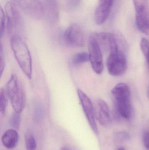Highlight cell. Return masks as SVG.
<instances>
[{
	"instance_id": "obj_13",
	"label": "cell",
	"mask_w": 149,
	"mask_h": 150,
	"mask_svg": "<svg viewBox=\"0 0 149 150\" xmlns=\"http://www.w3.org/2000/svg\"><path fill=\"white\" fill-rule=\"evenodd\" d=\"M136 24L138 30L143 33L149 34V10L136 13Z\"/></svg>"
},
{
	"instance_id": "obj_26",
	"label": "cell",
	"mask_w": 149,
	"mask_h": 150,
	"mask_svg": "<svg viewBox=\"0 0 149 150\" xmlns=\"http://www.w3.org/2000/svg\"><path fill=\"white\" fill-rule=\"evenodd\" d=\"M80 0H68L69 4L73 8L78 7L80 3Z\"/></svg>"
},
{
	"instance_id": "obj_9",
	"label": "cell",
	"mask_w": 149,
	"mask_h": 150,
	"mask_svg": "<svg viewBox=\"0 0 149 150\" xmlns=\"http://www.w3.org/2000/svg\"><path fill=\"white\" fill-rule=\"evenodd\" d=\"M6 26L8 33H11L16 30L21 22V15L18 8L11 2H8L4 7Z\"/></svg>"
},
{
	"instance_id": "obj_28",
	"label": "cell",
	"mask_w": 149,
	"mask_h": 150,
	"mask_svg": "<svg viewBox=\"0 0 149 150\" xmlns=\"http://www.w3.org/2000/svg\"><path fill=\"white\" fill-rule=\"evenodd\" d=\"M71 150L70 149L68 148H66V147H63L61 148V150Z\"/></svg>"
},
{
	"instance_id": "obj_3",
	"label": "cell",
	"mask_w": 149,
	"mask_h": 150,
	"mask_svg": "<svg viewBox=\"0 0 149 150\" xmlns=\"http://www.w3.org/2000/svg\"><path fill=\"white\" fill-rule=\"evenodd\" d=\"M6 92L15 112L21 113L25 108L26 97L22 83L15 74L7 83Z\"/></svg>"
},
{
	"instance_id": "obj_20",
	"label": "cell",
	"mask_w": 149,
	"mask_h": 150,
	"mask_svg": "<svg viewBox=\"0 0 149 150\" xmlns=\"http://www.w3.org/2000/svg\"><path fill=\"white\" fill-rule=\"evenodd\" d=\"M25 145L27 150H35L37 148L36 142L33 136L29 134L25 137Z\"/></svg>"
},
{
	"instance_id": "obj_6",
	"label": "cell",
	"mask_w": 149,
	"mask_h": 150,
	"mask_svg": "<svg viewBox=\"0 0 149 150\" xmlns=\"http://www.w3.org/2000/svg\"><path fill=\"white\" fill-rule=\"evenodd\" d=\"M88 51L89 59L93 69L97 74H101L104 69L102 50L92 36L88 40Z\"/></svg>"
},
{
	"instance_id": "obj_23",
	"label": "cell",
	"mask_w": 149,
	"mask_h": 150,
	"mask_svg": "<svg viewBox=\"0 0 149 150\" xmlns=\"http://www.w3.org/2000/svg\"><path fill=\"white\" fill-rule=\"evenodd\" d=\"M115 137L120 141H128L130 139V136L127 132L125 131H118L115 133Z\"/></svg>"
},
{
	"instance_id": "obj_2",
	"label": "cell",
	"mask_w": 149,
	"mask_h": 150,
	"mask_svg": "<svg viewBox=\"0 0 149 150\" xmlns=\"http://www.w3.org/2000/svg\"><path fill=\"white\" fill-rule=\"evenodd\" d=\"M112 95L118 114L126 120H129L132 115L131 91L125 83H119L112 91Z\"/></svg>"
},
{
	"instance_id": "obj_12",
	"label": "cell",
	"mask_w": 149,
	"mask_h": 150,
	"mask_svg": "<svg viewBox=\"0 0 149 150\" xmlns=\"http://www.w3.org/2000/svg\"><path fill=\"white\" fill-rule=\"evenodd\" d=\"M97 118L103 127H108L112 124L108 105L102 99H99L97 101Z\"/></svg>"
},
{
	"instance_id": "obj_19",
	"label": "cell",
	"mask_w": 149,
	"mask_h": 150,
	"mask_svg": "<svg viewBox=\"0 0 149 150\" xmlns=\"http://www.w3.org/2000/svg\"><path fill=\"white\" fill-rule=\"evenodd\" d=\"M10 123L11 127L17 129L19 128L21 124V115L20 113L15 112L10 117Z\"/></svg>"
},
{
	"instance_id": "obj_30",
	"label": "cell",
	"mask_w": 149,
	"mask_h": 150,
	"mask_svg": "<svg viewBox=\"0 0 149 150\" xmlns=\"http://www.w3.org/2000/svg\"><path fill=\"white\" fill-rule=\"evenodd\" d=\"M148 98H149V87L148 89Z\"/></svg>"
},
{
	"instance_id": "obj_24",
	"label": "cell",
	"mask_w": 149,
	"mask_h": 150,
	"mask_svg": "<svg viewBox=\"0 0 149 150\" xmlns=\"http://www.w3.org/2000/svg\"><path fill=\"white\" fill-rule=\"evenodd\" d=\"M141 47L143 53L146 57L149 52V41L148 39L143 38L141 43Z\"/></svg>"
},
{
	"instance_id": "obj_29",
	"label": "cell",
	"mask_w": 149,
	"mask_h": 150,
	"mask_svg": "<svg viewBox=\"0 0 149 150\" xmlns=\"http://www.w3.org/2000/svg\"><path fill=\"white\" fill-rule=\"evenodd\" d=\"M118 150H125V149L123 148H120L118 149Z\"/></svg>"
},
{
	"instance_id": "obj_27",
	"label": "cell",
	"mask_w": 149,
	"mask_h": 150,
	"mask_svg": "<svg viewBox=\"0 0 149 150\" xmlns=\"http://www.w3.org/2000/svg\"><path fill=\"white\" fill-rule=\"evenodd\" d=\"M146 58H147V60H148V63L149 65V52L148 53V54H147V56H146Z\"/></svg>"
},
{
	"instance_id": "obj_14",
	"label": "cell",
	"mask_w": 149,
	"mask_h": 150,
	"mask_svg": "<svg viewBox=\"0 0 149 150\" xmlns=\"http://www.w3.org/2000/svg\"><path fill=\"white\" fill-rule=\"evenodd\" d=\"M3 145L9 149H14L17 145L19 141V135L15 129L7 130L1 138Z\"/></svg>"
},
{
	"instance_id": "obj_4",
	"label": "cell",
	"mask_w": 149,
	"mask_h": 150,
	"mask_svg": "<svg viewBox=\"0 0 149 150\" xmlns=\"http://www.w3.org/2000/svg\"><path fill=\"white\" fill-rule=\"evenodd\" d=\"M27 16L34 19H42L45 16L43 4L40 0H10Z\"/></svg>"
},
{
	"instance_id": "obj_21",
	"label": "cell",
	"mask_w": 149,
	"mask_h": 150,
	"mask_svg": "<svg viewBox=\"0 0 149 150\" xmlns=\"http://www.w3.org/2000/svg\"><path fill=\"white\" fill-rule=\"evenodd\" d=\"M6 21L4 11L1 7L0 9V37L2 38L4 35L6 29Z\"/></svg>"
},
{
	"instance_id": "obj_11",
	"label": "cell",
	"mask_w": 149,
	"mask_h": 150,
	"mask_svg": "<svg viewBox=\"0 0 149 150\" xmlns=\"http://www.w3.org/2000/svg\"><path fill=\"white\" fill-rule=\"evenodd\" d=\"M114 0H99V4L94 13V20L98 25L106 22L109 16Z\"/></svg>"
},
{
	"instance_id": "obj_25",
	"label": "cell",
	"mask_w": 149,
	"mask_h": 150,
	"mask_svg": "<svg viewBox=\"0 0 149 150\" xmlns=\"http://www.w3.org/2000/svg\"><path fill=\"white\" fill-rule=\"evenodd\" d=\"M0 71H1V76H2L3 70H4V67H5V59H4V53H3V49L2 45L1 44V47H0Z\"/></svg>"
},
{
	"instance_id": "obj_16",
	"label": "cell",
	"mask_w": 149,
	"mask_h": 150,
	"mask_svg": "<svg viewBox=\"0 0 149 150\" xmlns=\"http://www.w3.org/2000/svg\"><path fill=\"white\" fill-rule=\"evenodd\" d=\"M90 61L89 54L85 52L78 53L73 56L72 60L73 64L75 66L81 65Z\"/></svg>"
},
{
	"instance_id": "obj_7",
	"label": "cell",
	"mask_w": 149,
	"mask_h": 150,
	"mask_svg": "<svg viewBox=\"0 0 149 150\" xmlns=\"http://www.w3.org/2000/svg\"><path fill=\"white\" fill-rule=\"evenodd\" d=\"M64 40L65 43L69 46L83 47L85 46V38L82 28L76 24L70 25L64 33Z\"/></svg>"
},
{
	"instance_id": "obj_15",
	"label": "cell",
	"mask_w": 149,
	"mask_h": 150,
	"mask_svg": "<svg viewBox=\"0 0 149 150\" xmlns=\"http://www.w3.org/2000/svg\"><path fill=\"white\" fill-rule=\"evenodd\" d=\"M45 11L49 17L51 19H57L58 17L59 11L57 0H45Z\"/></svg>"
},
{
	"instance_id": "obj_22",
	"label": "cell",
	"mask_w": 149,
	"mask_h": 150,
	"mask_svg": "<svg viewBox=\"0 0 149 150\" xmlns=\"http://www.w3.org/2000/svg\"><path fill=\"white\" fill-rule=\"evenodd\" d=\"M143 145L146 150H149V120L147 122L143 136Z\"/></svg>"
},
{
	"instance_id": "obj_1",
	"label": "cell",
	"mask_w": 149,
	"mask_h": 150,
	"mask_svg": "<svg viewBox=\"0 0 149 150\" xmlns=\"http://www.w3.org/2000/svg\"><path fill=\"white\" fill-rule=\"evenodd\" d=\"M10 45L20 69L27 78L31 79L32 76V60L26 43L20 36L15 35L11 37Z\"/></svg>"
},
{
	"instance_id": "obj_10",
	"label": "cell",
	"mask_w": 149,
	"mask_h": 150,
	"mask_svg": "<svg viewBox=\"0 0 149 150\" xmlns=\"http://www.w3.org/2000/svg\"><path fill=\"white\" fill-rule=\"evenodd\" d=\"M97 41L99 45L105 52H109L120 49L118 39L114 34L109 33L100 32L92 35Z\"/></svg>"
},
{
	"instance_id": "obj_8",
	"label": "cell",
	"mask_w": 149,
	"mask_h": 150,
	"mask_svg": "<svg viewBox=\"0 0 149 150\" xmlns=\"http://www.w3.org/2000/svg\"><path fill=\"white\" fill-rule=\"evenodd\" d=\"M78 95L90 127L95 134H99V129L95 121L94 110L92 101L89 97L81 90H78Z\"/></svg>"
},
{
	"instance_id": "obj_5",
	"label": "cell",
	"mask_w": 149,
	"mask_h": 150,
	"mask_svg": "<svg viewBox=\"0 0 149 150\" xmlns=\"http://www.w3.org/2000/svg\"><path fill=\"white\" fill-rule=\"evenodd\" d=\"M108 73L113 76H119L125 73L127 67V57L125 53L119 49L109 54L107 60Z\"/></svg>"
},
{
	"instance_id": "obj_17",
	"label": "cell",
	"mask_w": 149,
	"mask_h": 150,
	"mask_svg": "<svg viewBox=\"0 0 149 150\" xmlns=\"http://www.w3.org/2000/svg\"><path fill=\"white\" fill-rule=\"evenodd\" d=\"M7 93L3 88H1L0 91V111L2 114L5 113L8 105Z\"/></svg>"
},
{
	"instance_id": "obj_18",
	"label": "cell",
	"mask_w": 149,
	"mask_h": 150,
	"mask_svg": "<svg viewBox=\"0 0 149 150\" xmlns=\"http://www.w3.org/2000/svg\"><path fill=\"white\" fill-rule=\"evenodd\" d=\"M34 114L35 120L37 121L41 120L44 114V110L41 103L39 102H36L34 104Z\"/></svg>"
}]
</instances>
